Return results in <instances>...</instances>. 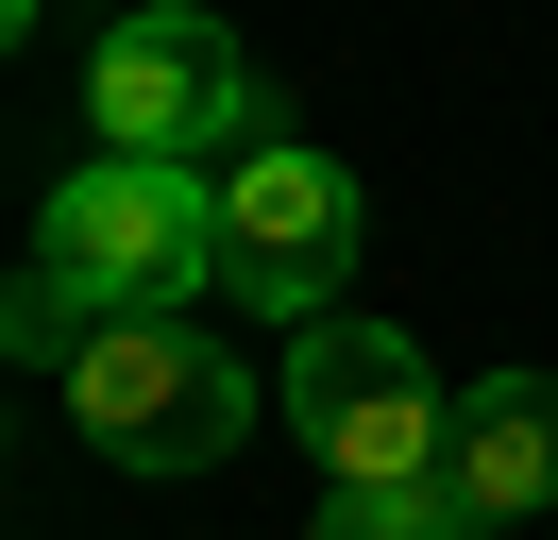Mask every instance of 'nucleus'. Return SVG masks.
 <instances>
[{"mask_svg": "<svg viewBox=\"0 0 558 540\" xmlns=\"http://www.w3.org/2000/svg\"><path fill=\"white\" fill-rule=\"evenodd\" d=\"M373 254V186H355L339 152H305V135H271V152L220 169V287L271 304L288 338L339 321V270Z\"/></svg>", "mask_w": 558, "mask_h": 540, "instance_id": "5", "label": "nucleus"}, {"mask_svg": "<svg viewBox=\"0 0 558 540\" xmlns=\"http://www.w3.org/2000/svg\"><path fill=\"white\" fill-rule=\"evenodd\" d=\"M85 135L102 152H153V169H238V135L271 152V85L238 68V34L204 0H136L85 51Z\"/></svg>", "mask_w": 558, "mask_h": 540, "instance_id": "3", "label": "nucleus"}, {"mask_svg": "<svg viewBox=\"0 0 558 540\" xmlns=\"http://www.w3.org/2000/svg\"><path fill=\"white\" fill-rule=\"evenodd\" d=\"M440 490L474 506V524L558 506V371H490V389H457V456H440Z\"/></svg>", "mask_w": 558, "mask_h": 540, "instance_id": "6", "label": "nucleus"}, {"mask_svg": "<svg viewBox=\"0 0 558 540\" xmlns=\"http://www.w3.org/2000/svg\"><path fill=\"white\" fill-rule=\"evenodd\" d=\"M69 389V422L102 439L119 472H220L238 456V422L271 389H238V355H220L186 304H119V321H85V355L51 371Z\"/></svg>", "mask_w": 558, "mask_h": 540, "instance_id": "2", "label": "nucleus"}, {"mask_svg": "<svg viewBox=\"0 0 558 540\" xmlns=\"http://www.w3.org/2000/svg\"><path fill=\"white\" fill-rule=\"evenodd\" d=\"M271 422L322 456V490H440V456H457V389L423 371L407 321H373V304H339V321L288 338Z\"/></svg>", "mask_w": 558, "mask_h": 540, "instance_id": "1", "label": "nucleus"}, {"mask_svg": "<svg viewBox=\"0 0 558 540\" xmlns=\"http://www.w3.org/2000/svg\"><path fill=\"white\" fill-rule=\"evenodd\" d=\"M35 270H69L85 304H204L220 287V169H153V152H85L35 220Z\"/></svg>", "mask_w": 558, "mask_h": 540, "instance_id": "4", "label": "nucleus"}, {"mask_svg": "<svg viewBox=\"0 0 558 540\" xmlns=\"http://www.w3.org/2000/svg\"><path fill=\"white\" fill-rule=\"evenodd\" d=\"M85 321H102V304H85L69 270H17V304H0V338H17V371H69V355H85Z\"/></svg>", "mask_w": 558, "mask_h": 540, "instance_id": "8", "label": "nucleus"}, {"mask_svg": "<svg viewBox=\"0 0 558 540\" xmlns=\"http://www.w3.org/2000/svg\"><path fill=\"white\" fill-rule=\"evenodd\" d=\"M305 540H490L457 490H322V524Z\"/></svg>", "mask_w": 558, "mask_h": 540, "instance_id": "7", "label": "nucleus"}]
</instances>
